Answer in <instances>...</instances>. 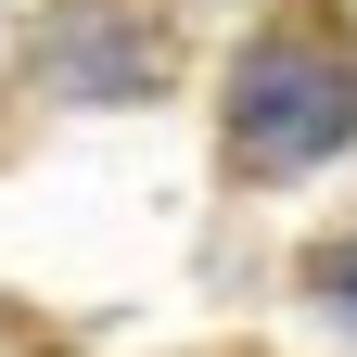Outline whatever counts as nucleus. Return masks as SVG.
Here are the masks:
<instances>
[{
  "mask_svg": "<svg viewBox=\"0 0 357 357\" xmlns=\"http://www.w3.org/2000/svg\"><path fill=\"white\" fill-rule=\"evenodd\" d=\"M319 294H332V319L357 332V243H332V255H319Z\"/></svg>",
  "mask_w": 357,
  "mask_h": 357,
  "instance_id": "nucleus-2",
  "label": "nucleus"
},
{
  "mask_svg": "<svg viewBox=\"0 0 357 357\" xmlns=\"http://www.w3.org/2000/svg\"><path fill=\"white\" fill-rule=\"evenodd\" d=\"M344 128H357V52L332 26H268L230 77V153L294 178V166L344 153Z\"/></svg>",
  "mask_w": 357,
  "mask_h": 357,
  "instance_id": "nucleus-1",
  "label": "nucleus"
}]
</instances>
